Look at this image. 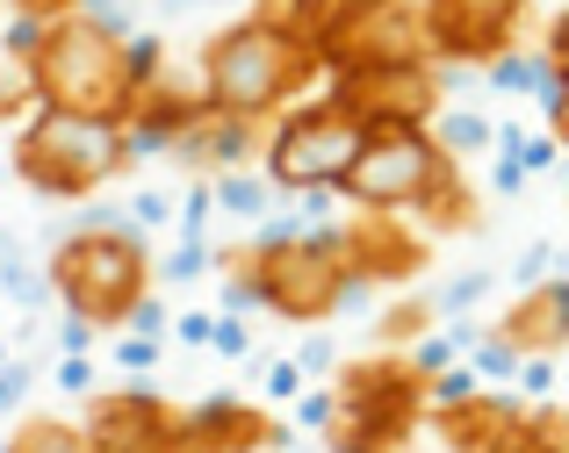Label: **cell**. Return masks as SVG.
Listing matches in <instances>:
<instances>
[{
    "label": "cell",
    "instance_id": "17",
    "mask_svg": "<svg viewBox=\"0 0 569 453\" xmlns=\"http://www.w3.org/2000/svg\"><path fill=\"white\" fill-rule=\"evenodd\" d=\"M22 8H37V14H51V8H72V0H22Z\"/></svg>",
    "mask_w": 569,
    "mask_h": 453
},
{
    "label": "cell",
    "instance_id": "12",
    "mask_svg": "<svg viewBox=\"0 0 569 453\" xmlns=\"http://www.w3.org/2000/svg\"><path fill=\"white\" fill-rule=\"evenodd\" d=\"M260 22H274V29H289L296 43H310L325 29V0H267V14Z\"/></svg>",
    "mask_w": 569,
    "mask_h": 453
},
{
    "label": "cell",
    "instance_id": "4",
    "mask_svg": "<svg viewBox=\"0 0 569 453\" xmlns=\"http://www.w3.org/2000/svg\"><path fill=\"white\" fill-rule=\"evenodd\" d=\"M123 159V130L109 115H72V109H43L22 138V173L29 188H51V194H87L94 180L116 173Z\"/></svg>",
    "mask_w": 569,
    "mask_h": 453
},
{
    "label": "cell",
    "instance_id": "8",
    "mask_svg": "<svg viewBox=\"0 0 569 453\" xmlns=\"http://www.w3.org/2000/svg\"><path fill=\"white\" fill-rule=\"evenodd\" d=\"M94 453H167V417H159V403H144V396L101 403Z\"/></svg>",
    "mask_w": 569,
    "mask_h": 453
},
{
    "label": "cell",
    "instance_id": "7",
    "mask_svg": "<svg viewBox=\"0 0 569 453\" xmlns=\"http://www.w3.org/2000/svg\"><path fill=\"white\" fill-rule=\"evenodd\" d=\"M260 295L289 316H318L339 302V281H347V260H339L332 238H289V245H267L260 252Z\"/></svg>",
    "mask_w": 569,
    "mask_h": 453
},
{
    "label": "cell",
    "instance_id": "18",
    "mask_svg": "<svg viewBox=\"0 0 569 453\" xmlns=\"http://www.w3.org/2000/svg\"><path fill=\"white\" fill-rule=\"evenodd\" d=\"M418 8H440V0H418Z\"/></svg>",
    "mask_w": 569,
    "mask_h": 453
},
{
    "label": "cell",
    "instance_id": "11",
    "mask_svg": "<svg viewBox=\"0 0 569 453\" xmlns=\"http://www.w3.org/2000/svg\"><path fill=\"white\" fill-rule=\"evenodd\" d=\"M490 453H569V425L562 417H519V425H498Z\"/></svg>",
    "mask_w": 569,
    "mask_h": 453
},
{
    "label": "cell",
    "instance_id": "13",
    "mask_svg": "<svg viewBox=\"0 0 569 453\" xmlns=\"http://www.w3.org/2000/svg\"><path fill=\"white\" fill-rule=\"evenodd\" d=\"M29 94H37V72H29L22 58H0V115H14Z\"/></svg>",
    "mask_w": 569,
    "mask_h": 453
},
{
    "label": "cell",
    "instance_id": "14",
    "mask_svg": "<svg viewBox=\"0 0 569 453\" xmlns=\"http://www.w3.org/2000/svg\"><path fill=\"white\" fill-rule=\"evenodd\" d=\"M14 453H94V446H87L80 432H66V425H37V432H22Z\"/></svg>",
    "mask_w": 569,
    "mask_h": 453
},
{
    "label": "cell",
    "instance_id": "15",
    "mask_svg": "<svg viewBox=\"0 0 569 453\" xmlns=\"http://www.w3.org/2000/svg\"><path fill=\"white\" fill-rule=\"evenodd\" d=\"M548 94H556V130L569 138V80H562V72H556V87H548Z\"/></svg>",
    "mask_w": 569,
    "mask_h": 453
},
{
    "label": "cell",
    "instance_id": "6",
    "mask_svg": "<svg viewBox=\"0 0 569 453\" xmlns=\"http://www.w3.org/2000/svg\"><path fill=\"white\" fill-rule=\"evenodd\" d=\"M58 289L80 316H123L138 310V289H144V252L130 238H109V231H87L58 252Z\"/></svg>",
    "mask_w": 569,
    "mask_h": 453
},
{
    "label": "cell",
    "instance_id": "16",
    "mask_svg": "<svg viewBox=\"0 0 569 453\" xmlns=\"http://www.w3.org/2000/svg\"><path fill=\"white\" fill-rule=\"evenodd\" d=\"M556 72H562V80H569V14H562V22H556Z\"/></svg>",
    "mask_w": 569,
    "mask_h": 453
},
{
    "label": "cell",
    "instance_id": "9",
    "mask_svg": "<svg viewBox=\"0 0 569 453\" xmlns=\"http://www.w3.org/2000/svg\"><path fill=\"white\" fill-rule=\"evenodd\" d=\"M440 37L455 43V51H498V37L512 29L519 0H440Z\"/></svg>",
    "mask_w": 569,
    "mask_h": 453
},
{
    "label": "cell",
    "instance_id": "1",
    "mask_svg": "<svg viewBox=\"0 0 569 453\" xmlns=\"http://www.w3.org/2000/svg\"><path fill=\"white\" fill-rule=\"evenodd\" d=\"M144 66H152V51H144V43H138V51H123V43H116L101 22H58L51 37L37 43V58H29L43 109L109 115V123L130 109Z\"/></svg>",
    "mask_w": 569,
    "mask_h": 453
},
{
    "label": "cell",
    "instance_id": "5",
    "mask_svg": "<svg viewBox=\"0 0 569 453\" xmlns=\"http://www.w3.org/2000/svg\"><path fill=\"white\" fill-rule=\"evenodd\" d=\"M361 138H368V115L353 109V101L303 109V115H289V123L274 130V144H267V173H274L281 188H332V180H347Z\"/></svg>",
    "mask_w": 569,
    "mask_h": 453
},
{
    "label": "cell",
    "instance_id": "2",
    "mask_svg": "<svg viewBox=\"0 0 569 453\" xmlns=\"http://www.w3.org/2000/svg\"><path fill=\"white\" fill-rule=\"evenodd\" d=\"M303 80H310V43H296L289 29L260 22V14L238 22V29H223V37L202 51L209 109H223V115H267Z\"/></svg>",
    "mask_w": 569,
    "mask_h": 453
},
{
    "label": "cell",
    "instance_id": "10",
    "mask_svg": "<svg viewBox=\"0 0 569 453\" xmlns=\"http://www.w3.org/2000/svg\"><path fill=\"white\" fill-rule=\"evenodd\" d=\"M505 339L533 345V353H556V345L569 339V289L562 281H548V289H533L527 302H519V310L505 316Z\"/></svg>",
    "mask_w": 569,
    "mask_h": 453
},
{
    "label": "cell",
    "instance_id": "3",
    "mask_svg": "<svg viewBox=\"0 0 569 453\" xmlns=\"http://www.w3.org/2000/svg\"><path fill=\"white\" fill-rule=\"evenodd\" d=\"M339 188H347L353 202H368V209H418V202H440L447 159L418 123H368V138L353 151V165H347Z\"/></svg>",
    "mask_w": 569,
    "mask_h": 453
}]
</instances>
